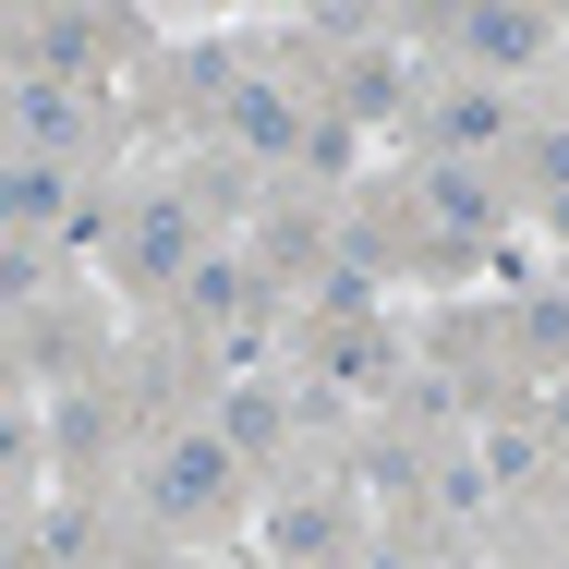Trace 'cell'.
Returning a JSON list of instances; mask_svg holds the SVG:
<instances>
[{
  "label": "cell",
  "instance_id": "cell-1",
  "mask_svg": "<svg viewBox=\"0 0 569 569\" xmlns=\"http://www.w3.org/2000/svg\"><path fill=\"white\" fill-rule=\"evenodd\" d=\"M230 472H242V460H230L219 437H182V449H158V485H146V497H158L170 521H207L230 497Z\"/></svg>",
  "mask_w": 569,
  "mask_h": 569
},
{
  "label": "cell",
  "instance_id": "cell-2",
  "mask_svg": "<svg viewBox=\"0 0 569 569\" xmlns=\"http://www.w3.org/2000/svg\"><path fill=\"white\" fill-rule=\"evenodd\" d=\"M24 133L37 146H86V98H61L49 73H24Z\"/></svg>",
  "mask_w": 569,
  "mask_h": 569
},
{
  "label": "cell",
  "instance_id": "cell-3",
  "mask_svg": "<svg viewBox=\"0 0 569 569\" xmlns=\"http://www.w3.org/2000/svg\"><path fill=\"white\" fill-rule=\"evenodd\" d=\"M437 133H449V146H497V133H509V98L460 86V98H437Z\"/></svg>",
  "mask_w": 569,
  "mask_h": 569
},
{
  "label": "cell",
  "instance_id": "cell-4",
  "mask_svg": "<svg viewBox=\"0 0 569 569\" xmlns=\"http://www.w3.org/2000/svg\"><path fill=\"white\" fill-rule=\"evenodd\" d=\"M230 121L254 133V146H291L303 121H291V98H267V86H230Z\"/></svg>",
  "mask_w": 569,
  "mask_h": 569
},
{
  "label": "cell",
  "instance_id": "cell-5",
  "mask_svg": "<svg viewBox=\"0 0 569 569\" xmlns=\"http://www.w3.org/2000/svg\"><path fill=\"white\" fill-rule=\"evenodd\" d=\"M49 207H61V158H24L12 170V219H49Z\"/></svg>",
  "mask_w": 569,
  "mask_h": 569
},
{
  "label": "cell",
  "instance_id": "cell-6",
  "mask_svg": "<svg viewBox=\"0 0 569 569\" xmlns=\"http://www.w3.org/2000/svg\"><path fill=\"white\" fill-rule=\"evenodd\" d=\"M437 219H449V230H485V182H460V170H437Z\"/></svg>",
  "mask_w": 569,
  "mask_h": 569
}]
</instances>
